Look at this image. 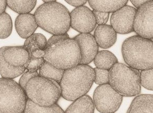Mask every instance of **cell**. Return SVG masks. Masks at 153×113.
Returning a JSON list of instances; mask_svg holds the SVG:
<instances>
[{
    "label": "cell",
    "mask_w": 153,
    "mask_h": 113,
    "mask_svg": "<svg viewBox=\"0 0 153 113\" xmlns=\"http://www.w3.org/2000/svg\"><path fill=\"white\" fill-rule=\"evenodd\" d=\"M94 71L91 66L78 64L64 71L59 83L61 96L74 101L86 95L94 82Z\"/></svg>",
    "instance_id": "1"
},
{
    "label": "cell",
    "mask_w": 153,
    "mask_h": 113,
    "mask_svg": "<svg viewBox=\"0 0 153 113\" xmlns=\"http://www.w3.org/2000/svg\"><path fill=\"white\" fill-rule=\"evenodd\" d=\"M37 25L51 34H64L70 27V13L64 5L57 2L45 3L34 14Z\"/></svg>",
    "instance_id": "2"
},
{
    "label": "cell",
    "mask_w": 153,
    "mask_h": 113,
    "mask_svg": "<svg viewBox=\"0 0 153 113\" xmlns=\"http://www.w3.org/2000/svg\"><path fill=\"white\" fill-rule=\"evenodd\" d=\"M124 60L129 66L138 70L153 68V42L152 39L133 36L122 46Z\"/></svg>",
    "instance_id": "3"
},
{
    "label": "cell",
    "mask_w": 153,
    "mask_h": 113,
    "mask_svg": "<svg viewBox=\"0 0 153 113\" xmlns=\"http://www.w3.org/2000/svg\"><path fill=\"white\" fill-rule=\"evenodd\" d=\"M44 59L53 66L65 70L80 64L81 52L76 41L69 38L46 48Z\"/></svg>",
    "instance_id": "4"
},
{
    "label": "cell",
    "mask_w": 153,
    "mask_h": 113,
    "mask_svg": "<svg viewBox=\"0 0 153 113\" xmlns=\"http://www.w3.org/2000/svg\"><path fill=\"white\" fill-rule=\"evenodd\" d=\"M138 70L117 63L108 70V84L122 96H136L141 91Z\"/></svg>",
    "instance_id": "5"
},
{
    "label": "cell",
    "mask_w": 153,
    "mask_h": 113,
    "mask_svg": "<svg viewBox=\"0 0 153 113\" xmlns=\"http://www.w3.org/2000/svg\"><path fill=\"white\" fill-rule=\"evenodd\" d=\"M25 92L28 99L41 106H51L55 104L61 97L59 84L39 75L28 82Z\"/></svg>",
    "instance_id": "6"
},
{
    "label": "cell",
    "mask_w": 153,
    "mask_h": 113,
    "mask_svg": "<svg viewBox=\"0 0 153 113\" xmlns=\"http://www.w3.org/2000/svg\"><path fill=\"white\" fill-rule=\"evenodd\" d=\"M27 97L13 79L0 78V113H23Z\"/></svg>",
    "instance_id": "7"
},
{
    "label": "cell",
    "mask_w": 153,
    "mask_h": 113,
    "mask_svg": "<svg viewBox=\"0 0 153 113\" xmlns=\"http://www.w3.org/2000/svg\"><path fill=\"white\" fill-rule=\"evenodd\" d=\"M122 100L123 96L108 83L99 86L94 92V107L101 113H114L119 109Z\"/></svg>",
    "instance_id": "8"
},
{
    "label": "cell",
    "mask_w": 153,
    "mask_h": 113,
    "mask_svg": "<svg viewBox=\"0 0 153 113\" xmlns=\"http://www.w3.org/2000/svg\"><path fill=\"white\" fill-rule=\"evenodd\" d=\"M133 30L139 36L149 39H153V1L145 3L136 10Z\"/></svg>",
    "instance_id": "9"
},
{
    "label": "cell",
    "mask_w": 153,
    "mask_h": 113,
    "mask_svg": "<svg viewBox=\"0 0 153 113\" xmlns=\"http://www.w3.org/2000/svg\"><path fill=\"white\" fill-rule=\"evenodd\" d=\"M70 26L81 33H90L96 28V19L90 9L85 6L76 7L70 13Z\"/></svg>",
    "instance_id": "10"
},
{
    "label": "cell",
    "mask_w": 153,
    "mask_h": 113,
    "mask_svg": "<svg viewBox=\"0 0 153 113\" xmlns=\"http://www.w3.org/2000/svg\"><path fill=\"white\" fill-rule=\"evenodd\" d=\"M136 12L133 7L125 5L113 13L111 23L117 33L126 34L134 31L133 21Z\"/></svg>",
    "instance_id": "11"
},
{
    "label": "cell",
    "mask_w": 153,
    "mask_h": 113,
    "mask_svg": "<svg viewBox=\"0 0 153 113\" xmlns=\"http://www.w3.org/2000/svg\"><path fill=\"white\" fill-rule=\"evenodd\" d=\"M78 44L81 52L80 64L88 65L94 61L99 51V46L92 35L90 33H81L74 38Z\"/></svg>",
    "instance_id": "12"
},
{
    "label": "cell",
    "mask_w": 153,
    "mask_h": 113,
    "mask_svg": "<svg viewBox=\"0 0 153 113\" xmlns=\"http://www.w3.org/2000/svg\"><path fill=\"white\" fill-rule=\"evenodd\" d=\"M2 55L5 61L14 67H26L30 59L29 53L24 46H4Z\"/></svg>",
    "instance_id": "13"
},
{
    "label": "cell",
    "mask_w": 153,
    "mask_h": 113,
    "mask_svg": "<svg viewBox=\"0 0 153 113\" xmlns=\"http://www.w3.org/2000/svg\"><path fill=\"white\" fill-rule=\"evenodd\" d=\"M15 29L21 38L26 39L34 34L38 26L34 15L20 14L15 19Z\"/></svg>",
    "instance_id": "14"
},
{
    "label": "cell",
    "mask_w": 153,
    "mask_h": 113,
    "mask_svg": "<svg viewBox=\"0 0 153 113\" xmlns=\"http://www.w3.org/2000/svg\"><path fill=\"white\" fill-rule=\"evenodd\" d=\"M94 36L98 46L103 49L112 47L117 39V34L111 26L106 24L98 26Z\"/></svg>",
    "instance_id": "15"
},
{
    "label": "cell",
    "mask_w": 153,
    "mask_h": 113,
    "mask_svg": "<svg viewBox=\"0 0 153 113\" xmlns=\"http://www.w3.org/2000/svg\"><path fill=\"white\" fill-rule=\"evenodd\" d=\"M127 113H153V95L141 94L133 100Z\"/></svg>",
    "instance_id": "16"
},
{
    "label": "cell",
    "mask_w": 153,
    "mask_h": 113,
    "mask_svg": "<svg viewBox=\"0 0 153 113\" xmlns=\"http://www.w3.org/2000/svg\"><path fill=\"white\" fill-rule=\"evenodd\" d=\"M128 0H88L94 10L102 12H114L125 6Z\"/></svg>",
    "instance_id": "17"
},
{
    "label": "cell",
    "mask_w": 153,
    "mask_h": 113,
    "mask_svg": "<svg viewBox=\"0 0 153 113\" xmlns=\"http://www.w3.org/2000/svg\"><path fill=\"white\" fill-rule=\"evenodd\" d=\"M94 107L92 98L85 95L74 101L64 113H94Z\"/></svg>",
    "instance_id": "18"
},
{
    "label": "cell",
    "mask_w": 153,
    "mask_h": 113,
    "mask_svg": "<svg viewBox=\"0 0 153 113\" xmlns=\"http://www.w3.org/2000/svg\"><path fill=\"white\" fill-rule=\"evenodd\" d=\"M3 49L4 47L0 48V75L6 79H13L19 77L25 71V66L14 67L8 64L3 57Z\"/></svg>",
    "instance_id": "19"
},
{
    "label": "cell",
    "mask_w": 153,
    "mask_h": 113,
    "mask_svg": "<svg viewBox=\"0 0 153 113\" xmlns=\"http://www.w3.org/2000/svg\"><path fill=\"white\" fill-rule=\"evenodd\" d=\"M97 68L109 70L115 64L118 62L116 56L110 51L102 50L98 51L94 59Z\"/></svg>",
    "instance_id": "20"
},
{
    "label": "cell",
    "mask_w": 153,
    "mask_h": 113,
    "mask_svg": "<svg viewBox=\"0 0 153 113\" xmlns=\"http://www.w3.org/2000/svg\"><path fill=\"white\" fill-rule=\"evenodd\" d=\"M37 0H7V6L15 12L30 13L34 9Z\"/></svg>",
    "instance_id": "21"
},
{
    "label": "cell",
    "mask_w": 153,
    "mask_h": 113,
    "mask_svg": "<svg viewBox=\"0 0 153 113\" xmlns=\"http://www.w3.org/2000/svg\"><path fill=\"white\" fill-rule=\"evenodd\" d=\"M64 110L56 103L48 107L41 106L27 100L23 113H64Z\"/></svg>",
    "instance_id": "22"
},
{
    "label": "cell",
    "mask_w": 153,
    "mask_h": 113,
    "mask_svg": "<svg viewBox=\"0 0 153 113\" xmlns=\"http://www.w3.org/2000/svg\"><path fill=\"white\" fill-rule=\"evenodd\" d=\"M64 70L57 68L45 61L39 69V75L46 79L52 80L59 84L64 72Z\"/></svg>",
    "instance_id": "23"
},
{
    "label": "cell",
    "mask_w": 153,
    "mask_h": 113,
    "mask_svg": "<svg viewBox=\"0 0 153 113\" xmlns=\"http://www.w3.org/2000/svg\"><path fill=\"white\" fill-rule=\"evenodd\" d=\"M13 28L11 17L7 13L0 14V39H5L11 35Z\"/></svg>",
    "instance_id": "24"
},
{
    "label": "cell",
    "mask_w": 153,
    "mask_h": 113,
    "mask_svg": "<svg viewBox=\"0 0 153 113\" xmlns=\"http://www.w3.org/2000/svg\"><path fill=\"white\" fill-rule=\"evenodd\" d=\"M141 86L147 90H153V69L141 70L140 74Z\"/></svg>",
    "instance_id": "25"
},
{
    "label": "cell",
    "mask_w": 153,
    "mask_h": 113,
    "mask_svg": "<svg viewBox=\"0 0 153 113\" xmlns=\"http://www.w3.org/2000/svg\"><path fill=\"white\" fill-rule=\"evenodd\" d=\"M94 82L101 86L108 83V70L101 69H94Z\"/></svg>",
    "instance_id": "26"
},
{
    "label": "cell",
    "mask_w": 153,
    "mask_h": 113,
    "mask_svg": "<svg viewBox=\"0 0 153 113\" xmlns=\"http://www.w3.org/2000/svg\"><path fill=\"white\" fill-rule=\"evenodd\" d=\"M45 60L44 58H30L26 66V69L30 71H37L43 66Z\"/></svg>",
    "instance_id": "27"
},
{
    "label": "cell",
    "mask_w": 153,
    "mask_h": 113,
    "mask_svg": "<svg viewBox=\"0 0 153 113\" xmlns=\"http://www.w3.org/2000/svg\"><path fill=\"white\" fill-rule=\"evenodd\" d=\"M24 47L27 50L30 55L33 51H35L37 49H40L35 40L34 34L26 39Z\"/></svg>",
    "instance_id": "28"
},
{
    "label": "cell",
    "mask_w": 153,
    "mask_h": 113,
    "mask_svg": "<svg viewBox=\"0 0 153 113\" xmlns=\"http://www.w3.org/2000/svg\"><path fill=\"white\" fill-rule=\"evenodd\" d=\"M38 75L39 73L37 71H30L27 70L22 74L21 78L19 79V86H21L22 88L25 91L26 85L28 82L30 81V79Z\"/></svg>",
    "instance_id": "29"
},
{
    "label": "cell",
    "mask_w": 153,
    "mask_h": 113,
    "mask_svg": "<svg viewBox=\"0 0 153 113\" xmlns=\"http://www.w3.org/2000/svg\"><path fill=\"white\" fill-rule=\"evenodd\" d=\"M92 12L96 19V23L98 25H103L107 23L109 17V13L102 12L96 10H93Z\"/></svg>",
    "instance_id": "30"
},
{
    "label": "cell",
    "mask_w": 153,
    "mask_h": 113,
    "mask_svg": "<svg viewBox=\"0 0 153 113\" xmlns=\"http://www.w3.org/2000/svg\"><path fill=\"white\" fill-rule=\"evenodd\" d=\"M69 38V36L67 33L64 34L53 35V36H51L48 39V41H47V45H46V48H47V47L51 46L59 41L62 40V39Z\"/></svg>",
    "instance_id": "31"
},
{
    "label": "cell",
    "mask_w": 153,
    "mask_h": 113,
    "mask_svg": "<svg viewBox=\"0 0 153 113\" xmlns=\"http://www.w3.org/2000/svg\"><path fill=\"white\" fill-rule=\"evenodd\" d=\"M34 36L39 48L42 50H45L46 48L47 41L45 36L39 33L34 34Z\"/></svg>",
    "instance_id": "32"
},
{
    "label": "cell",
    "mask_w": 153,
    "mask_h": 113,
    "mask_svg": "<svg viewBox=\"0 0 153 113\" xmlns=\"http://www.w3.org/2000/svg\"><path fill=\"white\" fill-rule=\"evenodd\" d=\"M66 2L73 7H79L82 6L87 2L88 0H65Z\"/></svg>",
    "instance_id": "33"
},
{
    "label": "cell",
    "mask_w": 153,
    "mask_h": 113,
    "mask_svg": "<svg viewBox=\"0 0 153 113\" xmlns=\"http://www.w3.org/2000/svg\"><path fill=\"white\" fill-rule=\"evenodd\" d=\"M45 55V50L37 49L35 51H33L30 55V58H44Z\"/></svg>",
    "instance_id": "34"
},
{
    "label": "cell",
    "mask_w": 153,
    "mask_h": 113,
    "mask_svg": "<svg viewBox=\"0 0 153 113\" xmlns=\"http://www.w3.org/2000/svg\"><path fill=\"white\" fill-rule=\"evenodd\" d=\"M130 1L132 3V4L134 5V7L138 9L139 7L142 6L145 3L149 1H152L153 0H130Z\"/></svg>",
    "instance_id": "35"
},
{
    "label": "cell",
    "mask_w": 153,
    "mask_h": 113,
    "mask_svg": "<svg viewBox=\"0 0 153 113\" xmlns=\"http://www.w3.org/2000/svg\"><path fill=\"white\" fill-rule=\"evenodd\" d=\"M7 7V0H0V14L4 12Z\"/></svg>",
    "instance_id": "36"
},
{
    "label": "cell",
    "mask_w": 153,
    "mask_h": 113,
    "mask_svg": "<svg viewBox=\"0 0 153 113\" xmlns=\"http://www.w3.org/2000/svg\"><path fill=\"white\" fill-rule=\"evenodd\" d=\"M42 1L45 3L53 2L56 1V0H42Z\"/></svg>",
    "instance_id": "37"
}]
</instances>
